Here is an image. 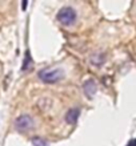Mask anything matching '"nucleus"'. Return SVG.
<instances>
[{"label": "nucleus", "mask_w": 136, "mask_h": 146, "mask_svg": "<svg viewBox=\"0 0 136 146\" xmlns=\"http://www.w3.org/2000/svg\"><path fill=\"white\" fill-rule=\"evenodd\" d=\"M32 145H33V146H48V142H47V141H44L43 138L35 137V138H32Z\"/></svg>", "instance_id": "0eeeda50"}, {"label": "nucleus", "mask_w": 136, "mask_h": 146, "mask_svg": "<svg viewBox=\"0 0 136 146\" xmlns=\"http://www.w3.org/2000/svg\"><path fill=\"white\" fill-rule=\"evenodd\" d=\"M15 126L19 131H27V130H29V129L33 127V119H32L31 115L23 114V115H20V117L16 118Z\"/></svg>", "instance_id": "7ed1b4c3"}, {"label": "nucleus", "mask_w": 136, "mask_h": 146, "mask_svg": "<svg viewBox=\"0 0 136 146\" xmlns=\"http://www.w3.org/2000/svg\"><path fill=\"white\" fill-rule=\"evenodd\" d=\"M63 77V72L60 69H43L39 72V78L47 84L58 82Z\"/></svg>", "instance_id": "f03ea898"}, {"label": "nucleus", "mask_w": 136, "mask_h": 146, "mask_svg": "<svg viewBox=\"0 0 136 146\" xmlns=\"http://www.w3.org/2000/svg\"><path fill=\"white\" fill-rule=\"evenodd\" d=\"M127 146H133V143H132V141H131V142H129V143H128V145H127Z\"/></svg>", "instance_id": "9d476101"}, {"label": "nucleus", "mask_w": 136, "mask_h": 146, "mask_svg": "<svg viewBox=\"0 0 136 146\" xmlns=\"http://www.w3.org/2000/svg\"><path fill=\"white\" fill-rule=\"evenodd\" d=\"M132 143H133V146H136V138L132 139Z\"/></svg>", "instance_id": "1a4fd4ad"}, {"label": "nucleus", "mask_w": 136, "mask_h": 146, "mask_svg": "<svg viewBox=\"0 0 136 146\" xmlns=\"http://www.w3.org/2000/svg\"><path fill=\"white\" fill-rule=\"evenodd\" d=\"M31 64H32L31 54H29V52H25V58H24V62H23V70L29 69V68H31Z\"/></svg>", "instance_id": "423d86ee"}, {"label": "nucleus", "mask_w": 136, "mask_h": 146, "mask_svg": "<svg viewBox=\"0 0 136 146\" xmlns=\"http://www.w3.org/2000/svg\"><path fill=\"white\" fill-rule=\"evenodd\" d=\"M21 5H23V9H25V7H27V1H23V4H21Z\"/></svg>", "instance_id": "6e6552de"}, {"label": "nucleus", "mask_w": 136, "mask_h": 146, "mask_svg": "<svg viewBox=\"0 0 136 146\" xmlns=\"http://www.w3.org/2000/svg\"><path fill=\"white\" fill-rule=\"evenodd\" d=\"M83 89H84V93H86V96L88 97V98H92L93 94L96 93V82L92 80V78H90V80H87L84 84H83Z\"/></svg>", "instance_id": "20e7f679"}, {"label": "nucleus", "mask_w": 136, "mask_h": 146, "mask_svg": "<svg viewBox=\"0 0 136 146\" xmlns=\"http://www.w3.org/2000/svg\"><path fill=\"white\" fill-rule=\"evenodd\" d=\"M79 115H80V110H79L78 108H72V109H70V110L67 111L66 121L68 123H75L76 121H78Z\"/></svg>", "instance_id": "39448f33"}, {"label": "nucleus", "mask_w": 136, "mask_h": 146, "mask_svg": "<svg viewBox=\"0 0 136 146\" xmlns=\"http://www.w3.org/2000/svg\"><path fill=\"white\" fill-rule=\"evenodd\" d=\"M76 11L71 7H63L60 11L58 12V20L63 25H71L76 21Z\"/></svg>", "instance_id": "f257e3e1"}]
</instances>
